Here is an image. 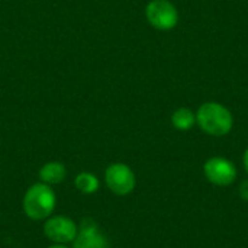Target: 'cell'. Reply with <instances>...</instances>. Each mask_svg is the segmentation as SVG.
Returning a JSON list of instances; mask_svg holds the SVG:
<instances>
[{"label": "cell", "mask_w": 248, "mask_h": 248, "mask_svg": "<svg viewBox=\"0 0 248 248\" xmlns=\"http://www.w3.org/2000/svg\"><path fill=\"white\" fill-rule=\"evenodd\" d=\"M73 248H109L106 237L99 231V227L92 219H84L80 224Z\"/></svg>", "instance_id": "52a82bcc"}, {"label": "cell", "mask_w": 248, "mask_h": 248, "mask_svg": "<svg viewBox=\"0 0 248 248\" xmlns=\"http://www.w3.org/2000/svg\"><path fill=\"white\" fill-rule=\"evenodd\" d=\"M78 227L67 217H51L44 224V234L55 244H65L74 241Z\"/></svg>", "instance_id": "5b68a950"}, {"label": "cell", "mask_w": 248, "mask_h": 248, "mask_svg": "<svg viewBox=\"0 0 248 248\" xmlns=\"http://www.w3.org/2000/svg\"><path fill=\"white\" fill-rule=\"evenodd\" d=\"M48 248H67L65 246H62V244H55V246H52V247H48Z\"/></svg>", "instance_id": "4fadbf2b"}, {"label": "cell", "mask_w": 248, "mask_h": 248, "mask_svg": "<svg viewBox=\"0 0 248 248\" xmlns=\"http://www.w3.org/2000/svg\"><path fill=\"white\" fill-rule=\"evenodd\" d=\"M196 121L206 134L215 137L227 135L232 128L231 112L225 106L214 102L203 103L199 108L196 113Z\"/></svg>", "instance_id": "7a4b0ae2"}, {"label": "cell", "mask_w": 248, "mask_h": 248, "mask_svg": "<svg viewBox=\"0 0 248 248\" xmlns=\"http://www.w3.org/2000/svg\"><path fill=\"white\" fill-rule=\"evenodd\" d=\"M74 185L81 193H86V195H92V193L97 192V189L100 186L97 177L94 174H92V173H80V174H77V177L74 180Z\"/></svg>", "instance_id": "30bf717a"}, {"label": "cell", "mask_w": 248, "mask_h": 248, "mask_svg": "<svg viewBox=\"0 0 248 248\" xmlns=\"http://www.w3.org/2000/svg\"><path fill=\"white\" fill-rule=\"evenodd\" d=\"M240 193H241L243 199L248 201V180H246V182L241 185V187H240Z\"/></svg>", "instance_id": "8fae6325"}, {"label": "cell", "mask_w": 248, "mask_h": 248, "mask_svg": "<svg viewBox=\"0 0 248 248\" xmlns=\"http://www.w3.org/2000/svg\"><path fill=\"white\" fill-rule=\"evenodd\" d=\"M203 171H205V176L208 177V180L218 186H228V185L234 183V180L237 179L235 166L231 161L221 158V157L208 160L205 163Z\"/></svg>", "instance_id": "8992f818"}, {"label": "cell", "mask_w": 248, "mask_h": 248, "mask_svg": "<svg viewBox=\"0 0 248 248\" xmlns=\"http://www.w3.org/2000/svg\"><path fill=\"white\" fill-rule=\"evenodd\" d=\"M196 116L193 115V112L187 108H182L177 109L173 116H171V122L174 125V128L180 129V131H187L195 125Z\"/></svg>", "instance_id": "9c48e42d"}, {"label": "cell", "mask_w": 248, "mask_h": 248, "mask_svg": "<svg viewBox=\"0 0 248 248\" xmlns=\"http://www.w3.org/2000/svg\"><path fill=\"white\" fill-rule=\"evenodd\" d=\"M55 202L57 198L49 185L42 182L35 183L23 196V211L33 221L46 219L54 212Z\"/></svg>", "instance_id": "6da1fadb"}, {"label": "cell", "mask_w": 248, "mask_h": 248, "mask_svg": "<svg viewBox=\"0 0 248 248\" xmlns=\"http://www.w3.org/2000/svg\"><path fill=\"white\" fill-rule=\"evenodd\" d=\"M145 16L151 26L160 31L173 29L179 20V13L169 0H151L145 7Z\"/></svg>", "instance_id": "3957f363"}, {"label": "cell", "mask_w": 248, "mask_h": 248, "mask_svg": "<svg viewBox=\"0 0 248 248\" xmlns=\"http://www.w3.org/2000/svg\"><path fill=\"white\" fill-rule=\"evenodd\" d=\"M244 166H246V170H247L248 173V148L247 151H246V154H244Z\"/></svg>", "instance_id": "7c38bea8"}, {"label": "cell", "mask_w": 248, "mask_h": 248, "mask_svg": "<svg viewBox=\"0 0 248 248\" xmlns=\"http://www.w3.org/2000/svg\"><path fill=\"white\" fill-rule=\"evenodd\" d=\"M67 176V170L65 166L58 163V161H51L46 163L45 166H42V169L39 170V179L42 183L46 185H58L61 183Z\"/></svg>", "instance_id": "ba28073f"}, {"label": "cell", "mask_w": 248, "mask_h": 248, "mask_svg": "<svg viewBox=\"0 0 248 248\" xmlns=\"http://www.w3.org/2000/svg\"><path fill=\"white\" fill-rule=\"evenodd\" d=\"M105 180L108 187L119 196L128 195L135 187V174L134 171L122 163L110 164L105 171Z\"/></svg>", "instance_id": "277c9868"}]
</instances>
